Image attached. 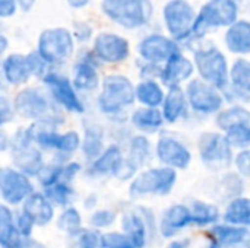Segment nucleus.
Wrapping results in <instances>:
<instances>
[{"mask_svg": "<svg viewBox=\"0 0 250 248\" xmlns=\"http://www.w3.org/2000/svg\"><path fill=\"white\" fill-rule=\"evenodd\" d=\"M73 37H76V39H79V41H88L92 37V28L89 25H86L85 22L75 23Z\"/></svg>", "mask_w": 250, "mask_h": 248, "instance_id": "obj_50", "label": "nucleus"}, {"mask_svg": "<svg viewBox=\"0 0 250 248\" xmlns=\"http://www.w3.org/2000/svg\"><path fill=\"white\" fill-rule=\"evenodd\" d=\"M100 60L91 50L86 56H83L73 67L72 83L75 85L79 94H91L101 88V77L98 73Z\"/></svg>", "mask_w": 250, "mask_h": 248, "instance_id": "obj_19", "label": "nucleus"}, {"mask_svg": "<svg viewBox=\"0 0 250 248\" xmlns=\"http://www.w3.org/2000/svg\"><path fill=\"white\" fill-rule=\"evenodd\" d=\"M26 57H28V61H29V67H31V72H32V77H40V79H42V77L50 72L48 63L38 54L37 50L28 53Z\"/></svg>", "mask_w": 250, "mask_h": 248, "instance_id": "obj_44", "label": "nucleus"}, {"mask_svg": "<svg viewBox=\"0 0 250 248\" xmlns=\"http://www.w3.org/2000/svg\"><path fill=\"white\" fill-rule=\"evenodd\" d=\"M35 1H37V0H18V4H19V7H21L22 10L28 12V10H31V7L34 6Z\"/></svg>", "mask_w": 250, "mask_h": 248, "instance_id": "obj_57", "label": "nucleus"}, {"mask_svg": "<svg viewBox=\"0 0 250 248\" xmlns=\"http://www.w3.org/2000/svg\"><path fill=\"white\" fill-rule=\"evenodd\" d=\"M177 184V171L158 165L142 170L129 184V196L135 200L160 196L166 197L173 193Z\"/></svg>", "mask_w": 250, "mask_h": 248, "instance_id": "obj_6", "label": "nucleus"}, {"mask_svg": "<svg viewBox=\"0 0 250 248\" xmlns=\"http://www.w3.org/2000/svg\"><path fill=\"white\" fill-rule=\"evenodd\" d=\"M164 86L160 80H139L135 88L136 102L141 107L148 108H161L166 98Z\"/></svg>", "mask_w": 250, "mask_h": 248, "instance_id": "obj_32", "label": "nucleus"}, {"mask_svg": "<svg viewBox=\"0 0 250 248\" xmlns=\"http://www.w3.org/2000/svg\"><path fill=\"white\" fill-rule=\"evenodd\" d=\"M208 238L223 248H249L250 228L220 222L208 229Z\"/></svg>", "mask_w": 250, "mask_h": 248, "instance_id": "obj_24", "label": "nucleus"}, {"mask_svg": "<svg viewBox=\"0 0 250 248\" xmlns=\"http://www.w3.org/2000/svg\"><path fill=\"white\" fill-rule=\"evenodd\" d=\"M155 158L163 167L185 171L190 167L193 153L188 145L170 133H161L155 142Z\"/></svg>", "mask_w": 250, "mask_h": 248, "instance_id": "obj_16", "label": "nucleus"}, {"mask_svg": "<svg viewBox=\"0 0 250 248\" xmlns=\"http://www.w3.org/2000/svg\"><path fill=\"white\" fill-rule=\"evenodd\" d=\"M42 191L45 197L51 202V205L59 209H66L69 206H73V202L76 199V190L70 183H64V181L51 186L48 189H44Z\"/></svg>", "mask_w": 250, "mask_h": 248, "instance_id": "obj_37", "label": "nucleus"}, {"mask_svg": "<svg viewBox=\"0 0 250 248\" xmlns=\"http://www.w3.org/2000/svg\"><path fill=\"white\" fill-rule=\"evenodd\" d=\"M12 102L16 115L29 121L31 124L60 129L66 123L64 111H62L53 102L50 95L40 88L25 86L19 89Z\"/></svg>", "mask_w": 250, "mask_h": 248, "instance_id": "obj_1", "label": "nucleus"}, {"mask_svg": "<svg viewBox=\"0 0 250 248\" xmlns=\"http://www.w3.org/2000/svg\"><path fill=\"white\" fill-rule=\"evenodd\" d=\"M138 53L144 61L164 66L170 58L180 54L182 50L179 42L171 37H166L163 34H151L139 42Z\"/></svg>", "mask_w": 250, "mask_h": 248, "instance_id": "obj_18", "label": "nucleus"}, {"mask_svg": "<svg viewBox=\"0 0 250 248\" xmlns=\"http://www.w3.org/2000/svg\"><path fill=\"white\" fill-rule=\"evenodd\" d=\"M234 171L245 180H250V149L237 151L234 156Z\"/></svg>", "mask_w": 250, "mask_h": 248, "instance_id": "obj_46", "label": "nucleus"}, {"mask_svg": "<svg viewBox=\"0 0 250 248\" xmlns=\"http://www.w3.org/2000/svg\"><path fill=\"white\" fill-rule=\"evenodd\" d=\"M223 222L250 228V197L242 196L230 200L223 212Z\"/></svg>", "mask_w": 250, "mask_h": 248, "instance_id": "obj_34", "label": "nucleus"}, {"mask_svg": "<svg viewBox=\"0 0 250 248\" xmlns=\"http://www.w3.org/2000/svg\"><path fill=\"white\" fill-rule=\"evenodd\" d=\"M226 47L230 53L237 56L250 54V22L249 20H237L233 23L226 35H224Z\"/></svg>", "mask_w": 250, "mask_h": 248, "instance_id": "obj_31", "label": "nucleus"}, {"mask_svg": "<svg viewBox=\"0 0 250 248\" xmlns=\"http://www.w3.org/2000/svg\"><path fill=\"white\" fill-rule=\"evenodd\" d=\"M167 248H189V240H173Z\"/></svg>", "mask_w": 250, "mask_h": 248, "instance_id": "obj_56", "label": "nucleus"}, {"mask_svg": "<svg viewBox=\"0 0 250 248\" xmlns=\"http://www.w3.org/2000/svg\"><path fill=\"white\" fill-rule=\"evenodd\" d=\"M196 72L193 60L188 58L182 53L170 58L161 70L160 82L163 86L173 88V86H182L183 83H189L193 79V73Z\"/></svg>", "mask_w": 250, "mask_h": 248, "instance_id": "obj_21", "label": "nucleus"}, {"mask_svg": "<svg viewBox=\"0 0 250 248\" xmlns=\"http://www.w3.org/2000/svg\"><path fill=\"white\" fill-rule=\"evenodd\" d=\"M249 248H250V247H249Z\"/></svg>", "mask_w": 250, "mask_h": 248, "instance_id": "obj_60", "label": "nucleus"}, {"mask_svg": "<svg viewBox=\"0 0 250 248\" xmlns=\"http://www.w3.org/2000/svg\"><path fill=\"white\" fill-rule=\"evenodd\" d=\"M15 248H45L42 243H40L37 238L34 237H22Z\"/></svg>", "mask_w": 250, "mask_h": 248, "instance_id": "obj_52", "label": "nucleus"}, {"mask_svg": "<svg viewBox=\"0 0 250 248\" xmlns=\"http://www.w3.org/2000/svg\"><path fill=\"white\" fill-rule=\"evenodd\" d=\"M32 129L35 145L44 153H51V161L66 164L72 161L78 151H81L82 134L78 130L70 129L60 132V129L40 124H32Z\"/></svg>", "mask_w": 250, "mask_h": 248, "instance_id": "obj_3", "label": "nucleus"}, {"mask_svg": "<svg viewBox=\"0 0 250 248\" xmlns=\"http://www.w3.org/2000/svg\"><path fill=\"white\" fill-rule=\"evenodd\" d=\"M37 51L48 66H63L75 53V37L69 29L62 26L44 29L38 37Z\"/></svg>", "mask_w": 250, "mask_h": 248, "instance_id": "obj_10", "label": "nucleus"}, {"mask_svg": "<svg viewBox=\"0 0 250 248\" xmlns=\"http://www.w3.org/2000/svg\"><path fill=\"white\" fill-rule=\"evenodd\" d=\"M37 191L32 178L15 167H1L0 170V197L10 208L22 206L23 202Z\"/></svg>", "mask_w": 250, "mask_h": 248, "instance_id": "obj_15", "label": "nucleus"}, {"mask_svg": "<svg viewBox=\"0 0 250 248\" xmlns=\"http://www.w3.org/2000/svg\"><path fill=\"white\" fill-rule=\"evenodd\" d=\"M198 13L186 0H170L163 7V18L170 37L180 42L193 34Z\"/></svg>", "mask_w": 250, "mask_h": 248, "instance_id": "obj_14", "label": "nucleus"}, {"mask_svg": "<svg viewBox=\"0 0 250 248\" xmlns=\"http://www.w3.org/2000/svg\"><path fill=\"white\" fill-rule=\"evenodd\" d=\"M138 210L141 212V215H142V218H144V221H145V224H146V227H148L151 240H154V237H155L157 234L160 235V231H158V221H160V219H157L154 210L149 209L148 206H139Z\"/></svg>", "mask_w": 250, "mask_h": 248, "instance_id": "obj_48", "label": "nucleus"}, {"mask_svg": "<svg viewBox=\"0 0 250 248\" xmlns=\"http://www.w3.org/2000/svg\"><path fill=\"white\" fill-rule=\"evenodd\" d=\"M196 148L202 165L212 172H226L234 165V148L220 130L202 132Z\"/></svg>", "mask_w": 250, "mask_h": 248, "instance_id": "obj_5", "label": "nucleus"}, {"mask_svg": "<svg viewBox=\"0 0 250 248\" xmlns=\"http://www.w3.org/2000/svg\"><path fill=\"white\" fill-rule=\"evenodd\" d=\"M246 189V180L237 174L236 171H226L223 172L220 181H218V190L224 199H227V203L233 199L242 197Z\"/></svg>", "mask_w": 250, "mask_h": 248, "instance_id": "obj_36", "label": "nucleus"}, {"mask_svg": "<svg viewBox=\"0 0 250 248\" xmlns=\"http://www.w3.org/2000/svg\"><path fill=\"white\" fill-rule=\"evenodd\" d=\"M105 127L92 120H83L82 123V145L81 153L83 159L89 164L95 161L105 151Z\"/></svg>", "mask_w": 250, "mask_h": 248, "instance_id": "obj_22", "label": "nucleus"}, {"mask_svg": "<svg viewBox=\"0 0 250 248\" xmlns=\"http://www.w3.org/2000/svg\"><path fill=\"white\" fill-rule=\"evenodd\" d=\"M1 75L4 82L10 86H22L28 83L32 77V72L26 54L12 53L6 56L1 61Z\"/></svg>", "mask_w": 250, "mask_h": 248, "instance_id": "obj_27", "label": "nucleus"}, {"mask_svg": "<svg viewBox=\"0 0 250 248\" xmlns=\"http://www.w3.org/2000/svg\"><path fill=\"white\" fill-rule=\"evenodd\" d=\"M192 210V222L196 228H212L217 224H220V219H223V213L220 208L211 202L205 200H195L190 205Z\"/></svg>", "mask_w": 250, "mask_h": 248, "instance_id": "obj_33", "label": "nucleus"}, {"mask_svg": "<svg viewBox=\"0 0 250 248\" xmlns=\"http://www.w3.org/2000/svg\"><path fill=\"white\" fill-rule=\"evenodd\" d=\"M125 152L119 143H110L107 145L105 151L92 162L86 164L85 175L89 178H105L114 175L117 167L125 158Z\"/></svg>", "mask_w": 250, "mask_h": 248, "instance_id": "obj_23", "label": "nucleus"}, {"mask_svg": "<svg viewBox=\"0 0 250 248\" xmlns=\"http://www.w3.org/2000/svg\"><path fill=\"white\" fill-rule=\"evenodd\" d=\"M190 111L188 95L185 88L182 86H173L168 88L166 92L164 102L161 105V113L164 115V120L167 124H176L180 120L186 118Z\"/></svg>", "mask_w": 250, "mask_h": 248, "instance_id": "obj_26", "label": "nucleus"}, {"mask_svg": "<svg viewBox=\"0 0 250 248\" xmlns=\"http://www.w3.org/2000/svg\"><path fill=\"white\" fill-rule=\"evenodd\" d=\"M64 1L73 9H82L85 6H88L92 0H64Z\"/></svg>", "mask_w": 250, "mask_h": 248, "instance_id": "obj_55", "label": "nucleus"}, {"mask_svg": "<svg viewBox=\"0 0 250 248\" xmlns=\"http://www.w3.org/2000/svg\"><path fill=\"white\" fill-rule=\"evenodd\" d=\"M82 172H85L83 165H82L81 162L72 159V161H69V162H66V164L63 165V181L72 184V183L75 181V178H76L79 174H82Z\"/></svg>", "mask_w": 250, "mask_h": 248, "instance_id": "obj_49", "label": "nucleus"}, {"mask_svg": "<svg viewBox=\"0 0 250 248\" xmlns=\"http://www.w3.org/2000/svg\"><path fill=\"white\" fill-rule=\"evenodd\" d=\"M9 153L12 167L18 168L31 178H37L47 164L44 152L35 145L32 124L19 127L12 133Z\"/></svg>", "mask_w": 250, "mask_h": 248, "instance_id": "obj_4", "label": "nucleus"}, {"mask_svg": "<svg viewBox=\"0 0 250 248\" xmlns=\"http://www.w3.org/2000/svg\"><path fill=\"white\" fill-rule=\"evenodd\" d=\"M215 126L227 136L234 151L250 149V107L227 105L215 115Z\"/></svg>", "mask_w": 250, "mask_h": 248, "instance_id": "obj_9", "label": "nucleus"}, {"mask_svg": "<svg viewBox=\"0 0 250 248\" xmlns=\"http://www.w3.org/2000/svg\"><path fill=\"white\" fill-rule=\"evenodd\" d=\"M237 16L239 7L236 0H208L196 16L193 35L201 38L209 29L221 26L230 28L239 20Z\"/></svg>", "mask_w": 250, "mask_h": 248, "instance_id": "obj_12", "label": "nucleus"}, {"mask_svg": "<svg viewBox=\"0 0 250 248\" xmlns=\"http://www.w3.org/2000/svg\"><path fill=\"white\" fill-rule=\"evenodd\" d=\"M92 51L101 63L119 64L129 58L130 44L129 41L114 32H100L92 42Z\"/></svg>", "mask_w": 250, "mask_h": 248, "instance_id": "obj_17", "label": "nucleus"}, {"mask_svg": "<svg viewBox=\"0 0 250 248\" xmlns=\"http://www.w3.org/2000/svg\"><path fill=\"white\" fill-rule=\"evenodd\" d=\"M205 248H223V247H221V246H218L217 243H214V241H211V240H209V243L205 246Z\"/></svg>", "mask_w": 250, "mask_h": 248, "instance_id": "obj_59", "label": "nucleus"}, {"mask_svg": "<svg viewBox=\"0 0 250 248\" xmlns=\"http://www.w3.org/2000/svg\"><path fill=\"white\" fill-rule=\"evenodd\" d=\"M101 234L91 227H83L78 234L69 237V248H101Z\"/></svg>", "mask_w": 250, "mask_h": 248, "instance_id": "obj_40", "label": "nucleus"}, {"mask_svg": "<svg viewBox=\"0 0 250 248\" xmlns=\"http://www.w3.org/2000/svg\"><path fill=\"white\" fill-rule=\"evenodd\" d=\"M101 10L114 23L136 29L151 20L154 6L151 0H101Z\"/></svg>", "mask_w": 250, "mask_h": 248, "instance_id": "obj_8", "label": "nucleus"}, {"mask_svg": "<svg viewBox=\"0 0 250 248\" xmlns=\"http://www.w3.org/2000/svg\"><path fill=\"white\" fill-rule=\"evenodd\" d=\"M56 227L59 231L66 234L67 237H73L83 228V218L78 208L69 206L66 209H62L56 219Z\"/></svg>", "mask_w": 250, "mask_h": 248, "instance_id": "obj_39", "label": "nucleus"}, {"mask_svg": "<svg viewBox=\"0 0 250 248\" xmlns=\"http://www.w3.org/2000/svg\"><path fill=\"white\" fill-rule=\"evenodd\" d=\"M82 206H83L85 210H89V212L97 210V206H98V197H97V194L91 193V194L85 196L83 200H82Z\"/></svg>", "mask_w": 250, "mask_h": 248, "instance_id": "obj_53", "label": "nucleus"}, {"mask_svg": "<svg viewBox=\"0 0 250 248\" xmlns=\"http://www.w3.org/2000/svg\"><path fill=\"white\" fill-rule=\"evenodd\" d=\"M185 91L188 95L190 111L195 113L196 115L201 117L218 115L226 108L227 101L224 94L199 77L192 79L186 85Z\"/></svg>", "mask_w": 250, "mask_h": 248, "instance_id": "obj_13", "label": "nucleus"}, {"mask_svg": "<svg viewBox=\"0 0 250 248\" xmlns=\"http://www.w3.org/2000/svg\"><path fill=\"white\" fill-rule=\"evenodd\" d=\"M47 94L53 99V102L64 113L69 114H78L82 115L86 111L85 102L82 101L79 92L76 91L75 85L72 83V79L67 76L50 70L42 79H41Z\"/></svg>", "mask_w": 250, "mask_h": 248, "instance_id": "obj_11", "label": "nucleus"}, {"mask_svg": "<svg viewBox=\"0 0 250 248\" xmlns=\"http://www.w3.org/2000/svg\"><path fill=\"white\" fill-rule=\"evenodd\" d=\"M21 210H23L38 227H47L54 221L56 216V208L51 205V202L45 197L44 191H34L21 206Z\"/></svg>", "mask_w": 250, "mask_h": 248, "instance_id": "obj_28", "label": "nucleus"}, {"mask_svg": "<svg viewBox=\"0 0 250 248\" xmlns=\"http://www.w3.org/2000/svg\"><path fill=\"white\" fill-rule=\"evenodd\" d=\"M192 225L193 222L190 206L185 203H174L161 213L158 221V231L161 238L171 240Z\"/></svg>", "mask_w": 250, "mask_h": 248, "instance_id": "obj_20", "label": "nucleus"}, {"mask_svg": "<svg viewBox=\"0 0 250 248\" xmlns=\"http://www.w3.org/2000/svg\"><path fill=\"white\" fill-rule=\"evenodd\" d=\"M120 227H122V231L132 240L135 247L145 248L148 246V241L151 240L149 231L138 209L126 210L120 218Z\"/></svg>", "mask_w": 250, "mask_h": 248, "instance_id": "obj_29", "label": "nucleus"}, {"mask_svg": "<svg viewBox=\"0 0 250 248\" xmlns=\"http://www.w3.org/2000/svg\"><path fill=\"white\" fill-rule=\"evenodd\" d=\"M15 222H16V228H18L21 237H32L34 235L37 225L23 210L15 212Z\"/></svg>", "mask_w": 250, "mask_h": 248, "instance_id": "obj_45", "label": "nucleus"}, {"mask_svg": "<svg viewBox=\"0 0 250 248\" xmlns=\"http://www.w3.org/2000/svg\"><path fill=\"white\" fill-rule=\"evenodd\" d=\"M230 86L250 95V60L239 57L230 67Z\"/></svg>", "mask_w": 250, "mask_h": 248, "instance_id": "obj_38", "label": "nucleus"}, {"mask_svg": "<svg viewBox=\"0 0 250 248\" xmlns=\"http://www.w3.org/2000/svg\"><path fill=\"white\" fill-rule=\"evenodd\" d=\"M101 248H136L123 231H105L101 234Z\"/></svg>", "mask_w": 250, "mask_h": 248, "instance_id": "obj_43", "label": "nucleus"}, {"mask_svg": "<svg viewBox=\"0 0 250 248\" xmlns=\"http://www.w3.org/2000/svg\"><path fill=\"white\" fill-rule=\"evenodd\" d=\"M22 237L16 228L15 212L10 206L0 205V248H15Z\"/></svg>", "mask_w": 250, "mask_h": 248, "instance_id": "obj_35", "label": "nucleus"}, {"mask_svg": "<svg viewBox=\"0 0 250 248\" xmlns=\"http://www.w3.org/2000/svg\"><path fill=\"white\" fill-rule=\"evenodd\" d=\"M18 0H0V16L10 18L18 10Z\"/></svg>", "mask_w": 250, "mask_h": 248, "instance_id": "obj_51", "label": "nucleus"}, {"mask_svg": "<svg viewBox=\"0 0 250 248\" xmlns=\"http://www.w3.org/2000/svg\"><path fill=\"white\" fill-rule=\"evenodd\" d=\"M152 156H155V146L149 140V136L136 133L127 140V152L126 158L139 170H145V167L151 162Z\"/></svg>", "mask_w": 250, "mask_h": 248, "instance_id": "obj_30", "label": "nucleus"}, {"mask_svg": "<svg viewBox=\"0 0 250 248\" xmlns=\"http://www.w3.org/2000/svg\"><path fill=\"white\" fill-rule=\"evenodd\" d=\"M6 48H7V38H6L4 34H1V35H0V53L4 54Z\"/></svg>", "mask_w": 250, "mask_h": 248, "instance_id": "obj_58", "label": "nucleus"}, {"mask_svg": "<svg viewBox=\"0 0 250 248\" xmlns=\"http://www.w3.org/2000/svg\"><path fill=\"white\" fill-rule=\"evenodd\" d=\"M130 126L141 134L151 136V134H161L166 120L161 113V108H148V107H138L129 115Z\"/></svg>", "mask_w": 250, "mask_h": 248, "instance_id": "obj_25", "label": "nucleus"}, {"mask_svg": "<svg viewBox=\"0 0 250 248\" xmlns=\"http://www.w3.org/2000/svg\"><path fill=\"white\" fill-rule=\"evenodd\" d=\"M119 219V215L113 210V209H97L94 212H91L88 224L91 228L97 229V231H107L108 228H111Z\"/></svg>", "mask_w": 250, "mask_h": 248, "instance_id": "obj_42", "label": "nucleus"}, {"mask_svg": "<svg viewBox=\"0 0 250 248\" xmlns=\"http://www.w3.org/2000/svg\"><path fill=\"white\" fill-rule=\"evenodd\" d=\"M15 117L18 115H16L12 99H9L6 95H1L0 96V126L4 127L10 124L15 120Z\"/></svg>", "mask_w": 250, "mask_h": 248, "instance_id": "obj_47", "label": "nucleus"}, {"mask_svg": "<svg viewBox=\"0 0 250 248\" xmlns=\"http://www.w3.org/2000/svg\"><path fill=\"white\" fill-rule=\"evenodd\" d=\"M10 136L12 134H7L4 127H1V130H0V151L1 152H9V149H10Z\"/></svg>", "mask_w": 250, "mask_h": 248, "instance_id": "obj_54", "label": "nucleus"}, {"mask_svg": "<svg viewBox=\"0 0 250 248\" xmlns=\"http://www.w3.org/2000/svg\"><path fill=\"white\" fill-rule=\"evenodd\" d=\"M135 88L136 85H133V82L122 73H110L104 76L101 91L97 96L98 111L117 124L125 123V120L120 118H129L126 111L136 102Z\"/></svg>", "mask_w": 250, "mask_h": 248, "instance_id": "obj_2", "label": "nucleus"}, {"mask_svg": "<svg viewBox=\"0 0 250 248\" xmlns=\"http://www.w3.org/2000/svg\"><path fill=\"white\" fill-rule=\"evenodd\" d=\"M193 63L199 79L226 92L230 88V64L226 54L215 45H208L195 51Z\"/></svg>", "mask_w": 250, "mask_h": 248, "instance_id": "obj_7", "label": "nucleus"}, {"mask_svg": "<svg viewBox=\"0 0 250 248\" xmlns=\"http://www.w3.org/2000/svg\"><path fill=\"white\" fill-rule=\"evenodd\" d=\"M63 165L64 164L57 161H51L45 164V167L41 170V172L37 177L38 184L42 187V190L63 181Z\"/></svg>", "mask_w": 250, "mask_h": 248, "instance_id": "obj_41", "label": "nucleus"}]
</instances>
